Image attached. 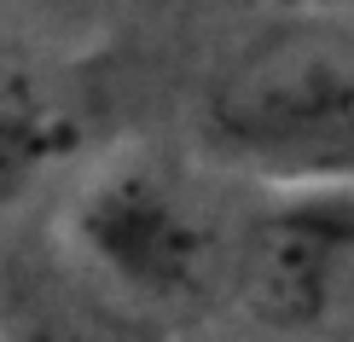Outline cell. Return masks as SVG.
I'll return each instance as SVG.
<instances>
[{
    "instance_id": "1",
    "label": "cell",
    "mask_w": 354,
    "mask_h": 342,
    "mask_svg": "<svg viewBox=\"0 0 354 342\" xmlns=\"http://www.w3.org/2000/svg\"><path fill=\"white\" fill-rule=\"evenodd\" d=\"M203 133L279 186H354V12L273 23L203 82Z\"/></svg>"
},
{
    "instance_id": "2",
    "label": "cell",
    "mask_w": 354,
    "mask_h": 342,
    "mask_svg": "<svg viewBox=\"0 0 354 342\" xmlns=\"http://www.w3.org/2000/svg\"><path fill=\"white\" fill-rule=\"evenodd\" d=\"M232 296L285 336L354 314V186H279L232 227Z\"/></svg>"
},
{
    "instance_id": "3",
    "label": "cell",
    "mask_w": 354,
    "mask_h": 342,
    "mask_svg": "<svg viewBox=\"0 0 354 342\" xmlns=\"http://www.w3.org/2000/svg\"><path fill=\"white\" fill-rule=\"evenodd\" d=\"M82 238L111 278L151 302H203L232 290V227L215 220L180 180L151 169L99 180L82 203Z\"/></svg>"
},
{
    "instance_id": "4",
    "label": "cell",
    "mask_w": 354,
    "mask_h": 342,
    "mask_svg": "<svg viewBox=\"0 0 354 342\" xmlns=\"http://www.w3.org/2000/svg\"><path fill=\"white\" fill-rule=\"evenodd\" d=\"M53 157V128L47 111L35 105L24 82L0 76V203H12L18 191L41 174V162Z\"/></svg>"
},
{
    "instance_id": "5",
    "label": "cell",
    "mask_w": 354,
    "mask_h": 342,
    "mask_svg": "<svg viewBox=\"0 0 354 342\" xmlns=\"http://www.w3.org/2000/svg\"><path fill=\"white\" fill-rule=\"evenodd\" d=\"M297 6H314V12H354V0H297Z\"/></svg>"
},
{
    "instance_id": "6",
    "label": "cell",
    "mask_w": 354,
    "mask_h": 342,
    "mask_svg": "<svg viewBox=\"0 0 354 342\" xmlns=\"http://www.w3.org/2000/svg\"><path fill=\"white\" fill-rule=\"evenodd\" d=\"M331 342H354V314H348V319H343V325L331 331Z\"/></svg>"
}]
</instances>
